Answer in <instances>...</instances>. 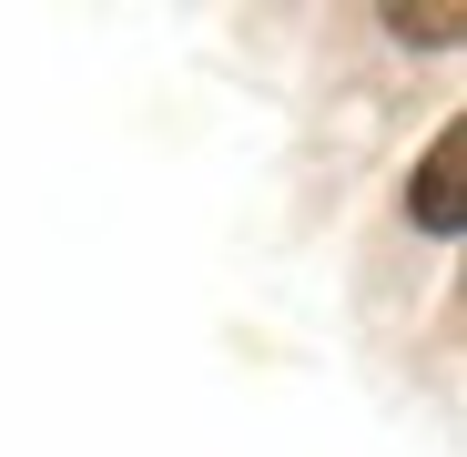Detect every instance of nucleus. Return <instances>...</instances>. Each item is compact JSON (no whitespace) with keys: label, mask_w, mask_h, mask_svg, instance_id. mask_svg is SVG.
<instances>
[{"label":"nucleus","mask_w":467,"mask_h":457,"mask_svg":"<svg viewBox=\"0 0 467 457\" xmlns=\"http://www.w3.org/2000/svg\"><path fill=\"white\" fill-rule=\"evenodd\" d=\"M417 223H427V234H457V223H467V132H457V122L427 142V173H417Z\"/></svg>","instance_id":"obj_1"},{"label":"nucleus","mask_w":467,"mask_h":457,"mask_svg":"<svg viewBox=\"0 0 467 457\" xmlns=\"http://www.w3.org/2000/svg\"><path fill=\"white\" fill-rule=\"evenodd\" d=\"M386 21H397V41H437V51H447V41L467 31V21L447 11V0H427V11H386Z\"/></svg>","instance_id":"obj_2"}]
</instances>
